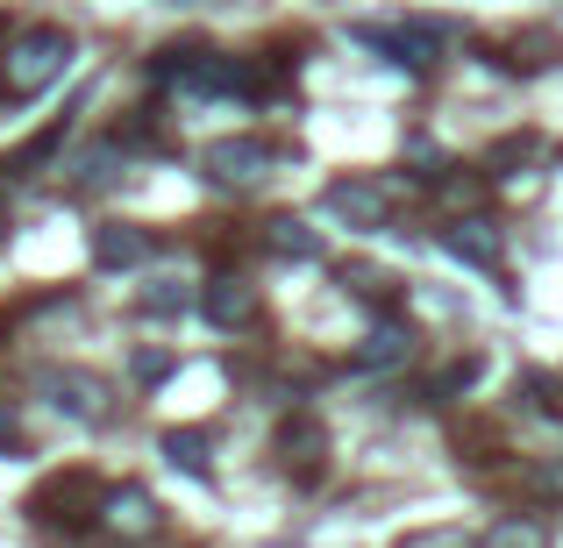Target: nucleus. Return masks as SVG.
<instances>
[{"label": "nucleus", "mask_w": 563, "mask_h": 548, "mask_svg": "<svg viewBox=\"0 0 563 548\" xmlns=\"http://www.w3.org/2000/svg\"><path fill=\"white\" fill-rule=\"evenodd\" d=\"M321 449H329V435H321L307 413H300V421H286V435H278V456H286L292 478H314V470H321Z\"/></svg>", "instance_id": "11"}, {"label": "nucleus", "mask_w": 563, "mask_h": 548, "mask_svg": "<svg viewBox=\"0 0 563 548\" xmlns=\"http://www.w3.org/2000/svg\"><path fill=\"white\" fill-rule=\"evenodd\" d=\"M272 165H278V150L257 143V136H221V143H207V157H200V171L214 186H257Z\"/></svg>", "instance_id": "3"}, {"label": "nucleus", "mask_w": 563, "mask_h": 548, "mask_svg": "<svg viewBox=\"0 0 563 548\" xmlns=\"http://www.w3.org/2000/svg\"><path fill=\"white\" fill-rule=\"evenodd\" d=\"M0 449H22V427H14V413L0 406Z\"/></svg>", "instance_id": "20"}, {"label": "nucleus", "mask_w": 563, "mask_h": 548, "mask_svg": "<svg viewBox=\"0 0 563 548\" xmlns=\"http://www.w3.org/2000/svg\"><path fill=\"white\" fill-rule=\"evenodd\" d=\"M165 463H172V470H186V478H214L200 427H172V435H165Z\"/></svg>", "instance_id": "13"}, {"label": "nucleus", "mask_w": 563, "mask_h": 548, "mask_svg": "<svg viewBox=\"0 0 563 548\" xmlns=\"http://www.w3.org/2000/svg\"><path fill=\"white\" fill-rule=\"evenodd\" d=\"M442 249H450L456 264H471V271H499V257H507V228L485 221V214L450 221V228H442Z\"/></svg>", "instance_id": "6"}, {"label": "nucleus", "mask_w": 563, "mask_h": 548, "mask_svg": "<svg viewBox=\"0 0 563 548\" xmlns=\"http://www.w3.org/2000/svg\"><path fill=\"white\" fill-rule=\"evenodd\" d=\"M264 249H272V257H292V264H314L321 257V235L307 228V221L278 214V221H264Z\"/></svg>", "instance_id": "12"}, {"label": "nucleus", "mask_w": 563, "mask_h": 548, "mask_svg": "<svg viewBox=\"0 0 563 548\" xmlns=\"http://www.w3.org/2000/svg\"><path fill=\"white\" fill-rule=\"evenodd\" d=\"M71 57H79V43H71L65 29H22V36L8 43V93L29 100V93H43V86H57L71 71Z\"/></svg>", "instance_id": "2"}, {"label": "nucleus", "mask_w": 563, "mask_h": 548, "mask_svg": "<svg viewBox=\"0 0 563 548\" xmlns=\"http://www.w3.org/2000/svg\"><path fill=\"white\" fill-rule=\"evenodd\" d=\"M179 306H186L179 286H151V292H143V314H179Z\"/></svg>", "instance_id": "17"}, {"label": "nucleus", "mask_w": 563, "mask_h": 548, "mask_svg": "<svg viewBox=\"0 0 563 548\" xmlns=\"http://www.w3.org/2000/svg\"><path fill=\"white\" fill-rule=\"evenodd\" d=\"M357 43H372L385 65H407V71H435L442 57H450L456 29L435 22V14H407V22H364Z\"/></svg>", "instance_id": "1"}, {"label": "nucleus", "mask_w": 563, "mask_h": 548, "mask_svg": "<svg viewBox=\"0 0 563 548\" xmlns=\"http://www.w3.org/2000/svg\"><path fill=\"white\" fill-rule=\"evenodd\" d=\"M179 8H200V0H179Z\"/></svg>", "instance_id": "21"}, {"label": "nucleus", "mask_w": 563, "mask_h": 548, "mask_svg": "<svg viewBox=\"0 0 563 548\" xmlns=\"http://www.w3.org/2000/svg\"><path fill=\"white\" fill-rule=\"evenodd\" d=\"M321 206H329L335 221H350V228H385V214H393V186L378 179H335L321 192Z\"/></svg>", "instance_id": "5"}, {"label": "nucleus", "mask_w": 563, "mask_h": 548, "mask_svg": "<svg viewBox=\"0 0 563 548\" xmlns=\"http://www.w3.org/2000/svg\"><path fill=\"white\" fill-rule=\"evenodd\" d=\"M413 357V328L407 321H393L385 314L372 335H364V349H357V370H385V364H407Z\"/></svg>", "instance_id": "10"}, {"label": "nucleus", "mask_w": 563, "mask_h": 548, "mask_svg": "<svg viewBox=\"0 0 563 548\" xmlns=\"http://www.w3.org/2000/svg\"><path fill=\"white\" fill-rule=\"evenodd\" d=\"M108 171H114V150H93V157L79 165V186H86V192H93V186H108Z\"/></svg>", "instance_id": "18"}, {"label": "nucleus", "mask_w": 563, "mask_h": 548, "mask_svg": "<svg viewBox=\"0 0 563 548\" xmlns=\"http://www.w3.org/2000/svg\"><path fill=\"white\" fill-rule=\"evenodd\" d=\"M0 214H8V206H0Z\"/></svg>", "instance_id": "22"}, {"label": "nucleus", "mask_w": 563, "mask_h": 548, "mask_svg": "<svg viewBox=\"0 0 563 548\" xmlns=\"http://www.w3.org/2000/svg\"><path fill=\"white\" fill-rule=\"evenodd\" d=\"M151 257V235L129 228V221H108V228H93V264L100 271H129V264Z\"/></svg>", "instance_id": "8"}, {"label": "nucleus", "mask_w": 563, "mask_h": 548, "mask_svg": "<svg viewBox=\"0 0 563 548\" xmlns=\"http://www.w3.org/2000/svg\"><path fill=\"white\" fill-rule=\"evenodd\" d=\"M43 399H51L57 413H71V421H86V427H100L108 421V378H93V370H43Z\"/></svg>", "instance_id": "4"}, {"label": "nucleus", "mask_w": 563, "mask_h": 548, "mask_svg": "<svg viewBox=\"0 0 563 548\" xmlns=\"http://www.w3.org/2000/svg\"><path fill=\"white\" fill-rule=\"evenodd\" d=\"M165 370H172V349H136V378L143 384H157Z\"/></svg>", "instance_id": "19"}, {"label": "nucleus", "mask_w": 563, "mask_h": 548, "mask_svg": "<svg viewBox=\"0 0 563 548\" xmlns=\"http://www.w3.org/2000/svg\"><path fill=\"white\" fill-rule=\"evenodd\" d=\"M478 548H550V535H542L536 521H493Z\"/></svg>", "instance_id": "14"}, {"label": "nucleus", "mask_w": 563, "mask_h": 548, "mask_svg": "<svg viewBox=\"0 0 563 548\" xmlns=\"http://www.w3.org/2000/svg\"><path fill=\"white\" fill-rule=\"evenodd\" d=\"M343 286H350V292H364V300H385V292H393V278L372 271V264H357V271H343Z\"/></svg>", "instance_id": "16"}, {"label": "nucleus", "mask_w": 563, "mask_h": 548, "mask_svg": "<svg viewBox=\"0 0 563 548\" xmlns=\"http://www.w3.org/2000/svg\"><path fill=\"white\" fill-rule=\"evenodd\" d=\"M200 306H207L214 328H250V321H257V292H250L243 278H214V286L200 292Z\"/></svg>", "instance_id": "7"}, {"label": "nucleus", "mask_w": 563, "mask_h": 548, "mask_svg": "<svg viewBox=\"0 0 563 548\" xmlns=\"http://www.w3.org/2000/svg\"><path fill=\"white\" fill-rule=\"evenodd\" d=\"M100 513H108V527H122V535H157V499L143 492V484L108 492V499H100Z\"/></svg>", "instance_id": "9"}, {"label": "nucleus", "mask_w": 563, "mask_h": 548, "mask_svg": "<svg viewBox=\"0 0 563 548\" xmlns=\"http://www.w3.org/2000/svg\"><path fill=\"white\" fill-rule=\"evenodd\" d=\"M471 378H478V357H464V364H450V370H442V378L435 384H428V399H456V392H464V384Z\"/></svg>", "instance_id": "15"}]
</instances>
